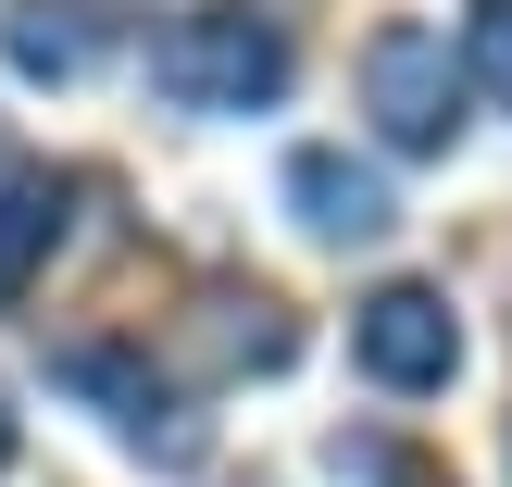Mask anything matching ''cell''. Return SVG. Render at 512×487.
Segmentation results:
<instances>
[{
	"mask_svg": "<svg viewBox=\"0 0 512 487\" xmlns=\"http://www.w3.org/2000/svg\"><path fill=\"white\" fill-rule=\"evenodd\" d=\"M63 388H75V400H100V413H113V438H138L150 463H175V475L213 450V425H200V413H188V400H175L125 338H75V350H63Z\"/></svg>",
	"mask_w": 512,
	"mask_h": 487,
	"instance_id": "obj_3",
	"label": "cell"
},
{
	"mask_svg": "<svg viewBox=\"0 0 512 487\" xmlns=\"http://www.w3.org/2000/svg\"><path fill=\"white\" fill-rule=\"evenodd\" d=\"M288 25L250 13V0H200V13H175L163 38H150V88L175 100V113H263L275 88H288Z\"/></svg>",
	"mask_w": 512,
	"mask_h": 487,
	"instance_id": "obj_1",
	"label": "cell"
},
{
	"mask_svg": "<svg viewBox=\"0 0 512 487\" xmlns=\"http://www.w3.org/2000/svg\"><path fill=\"white\" fill-rule=\"evenodd\" d=\"M213 363H288V313L275 300H213Z\"/></svg>",
	"mask_w": 512,
	"mask_h": 487,
	"instance_id": "obj_8",
	"label": "cell"
},
{
	"mask_svg": "<svg viewBox=\"0 0 512 487\" xmlns=\"http://www.w3.org/2000/svg\"><path fill=\"white\" fill-rule=\"evenodd\" d=\"M388 487H450V475L438 463H388Z\"/></svg>",
	"mask_w": 512,
	"mask_h": 487,
	"instance_id": "obj_10",
	"label": "cell"
},
{
	"mask_svg": "<svg viewBox=\"0 0 512 487\" xmlns=\"http://www.w3.org/2000/svg\"><path fill=\"white\" fill-rule=\"evenodd\" d=\"M0 463H13V400H0Z\"/></svg>",
	"mask_w": 512,
	"mask_h": 487,
	"instance_id": "obj_11",
	"label": "cell"
},
{
	"mask_svg": "<svg viewBox=\"0 0 512 487\" xmlns=\"http://www.w3.org/2000/svg\"><path fill=\"white\" fill-rule=\"evenodd\" d=\"M463 75H488L500 113H512V0H475V25H463Z\"/></svg>",
	"mask_w": 512,
	"mask_h": 487,
	"instance_id": "obj_9",
	"label": "cell"
},
{
	"mask_svg": "<svg viewBox=\"0 0 512 487\" xmlns=\"http://www.w3.org/2000/svg\"><path fill=\"white\" fill-rule=\"evenodd\" d=\"M288 200H300V225H313V238H388V175L375 163H350V150H288Z\"/></svg>",
	"mask_w": 512,
	"mask_h": 487,
	"instance_id": "obj_6",
	"label": "cell"
},
{
	"mask_svg": "<svg viewBox=\"0 0 512 487\" xmlns=\"http://www.w3.org/2000/svg\"><path fill=\"white\" fill-rule=\"evenodd\" d=\"M63 175H0V313H13L25 288H38V263L63 250Z\"/></svg>",
	"mask_w": 512,
	"mask_h": 487,
	"instance_id": "obj_7",
	"label": "cell"
},
{
	"mask_svg": "<svg viewBox=\"0 0 512 487\" xmlns=\"http://www.w3.org/2000/svg\"><path fill=\"white\" fill-rule=\"evenodd\" d=\"M350 350H363L375 388H450V363H463V313H450V288L388 275V288L350 313Z\"/></svg>",
	"mask_w": 512,
	"mask_h": 487,
	"instance_id": "obj_4",
	"label": "cell"
},
{
	"mask_svg": "<svg viewBox=\"0 0 512 487\" xmlns=\"http://www.w3.org/2000/svg\"><path fill=\"white\" fill-rule=\"evenodd\" d=\"M363 113H375L388 150H450V138H463V50H450L438 25L388 13L363 38Z\"/></svg>",
	"mask_w": 512,
	"mask_h": 487,
	"instance_id": "obj_2",
	"label": "cell"
},
{
	"mask_svg": "<svg viewBox=\"0 0 512 487\" xmlns=\"http://www.w3.org/2000/svg\"><path fill=\"white\" fill-rule=\"evenodd\" d=\"M100 50H113V13H100V0H0V63H13V75L75 88Z\"/></svg>",
	"mask_w": 512,
	"mask_h": 487,
	"instance_id": "obj_5",
	"label": "cell"
}]
</instances>
